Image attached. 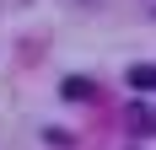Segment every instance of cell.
I'll return each mask as SVG.
<instances>
[{"instance_id": "obj_1", "label": "cell", "mask_w": 156, "mask_h": 150, "mask_svg": "<svg viewBox=\"0 0 156 150\" xmlns=\"http://www.w3.org/2000/svg\"><path fill=\"white\" fill-rule=\"evenodd\" d=\"M129 86L135 91H156V64H135L129 70Z\"/></svg>"}, {"instance_id": "obj_2", "label": "cell", "mask_w": 156, "mask_h": 150, "mask_svg": "<svg viewBox=\"0 0 156 150\" xmlns=\"http://www.w3.org/2000/svg\"><path fill=\"white\" fill-rule=\"evenodd\" d=\"M129 129H140V134H156V113H151V107H129Z\"/></svg>"}, {"instance_id": "obj_3", "label": "cell", "mask_w": 156, "mask_h": 150, "mask_svg": "<svg viewBox=\"0 0 156 150\" xmlns=\"http://www.w3.org/2000/svg\"><path fill=\"white\" fill-rule=\"evenodd\" d=\"M65 97H70V102H86V97H97V86H92V80H81V75H76V80H65Z\"/></svg>"}]
</instances>
